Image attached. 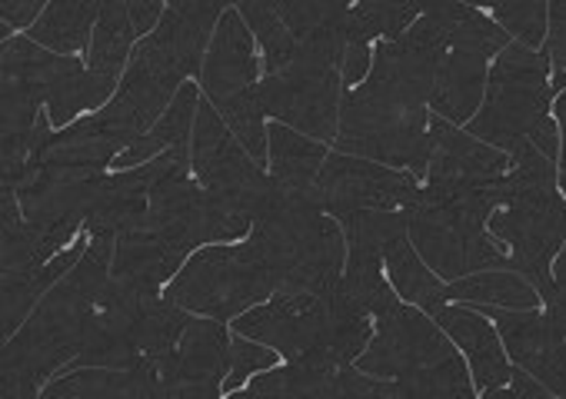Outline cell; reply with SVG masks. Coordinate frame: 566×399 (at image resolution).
Returning <instances> with one entry per match:
<instances>
[{
    "label": "cell",
    "mask_w": 566,
    "mask_h": 399,
    "mask_svg": "<svg viewBox=\"0 0 566 399\" xmlns=\"http://www.w3.org/2000/svg\"><path fill=\"white\" fill-rule=\"evenodd\" d=\"M114 246L117 240L91 237L84 256L44 293L24 326L11 339H4L0 399L41 396L48 379L67 369L87 349L94 306L111 280Z\"/></svg>",
    "instance_id": "6da1fadb"
},
{
    "label": "cell",
    "mask_w": 566,
    "mask_h": 399,
    "mask_svg": "<svg viewBox=\"0 0 566 399\" xmlns=\"http://www.w3.org/2000/svg\"><path fill=\"white\" fill-rule=\"evenodd\" d=\"M250 243L260 253L273 293H331L347 263L344 227L317 203L273 180L253 213Z\"/></svg>",
    "instance_id": "7a4b0ae2"
},
{
    "label": "cell",
    "mask_w": 566,
    "mask_h": 399,
    "mask_svg": "<svg viewBox=\"0 0 566 399\" xmlns=\"http://www.w3.org/2000/svg\"><path fill=\"white\" fill-rule=\"evenodd\" d=\"M467 130L503 150L506 157L523 147H539L549 160H559V124L553 120L549 54L523 41H510L490 67L480 111L467 120Z\"/></svg>",
    "instance_id": "3957f363"
},
{
    "label": "cell",
    "mask_w": 566,
    "mask_h": 399,
    "mask_svg": "<svg viewBox=\"0 0 566 399\" xmlns=\"http://www.w3.org/2000/svg\"><path fill=\"white\" fill-rule=\"evenodd\" d=\"M233 329L273 346L283 359L317 353L354 363L374 339V316L337 283L331 293H273L243 309Z\"/></svg>",
    "instance_id": "277c9868"
},
{
    "label": "cell",
    "mask_w": 566,
    "mask_h": 399,
    "mask_svg": "<svg viewBox=\"0 0 566 399\" xmlns=\"http://www.w3.org/2000/svg\"><path fill=\"white\" fill-rule=\"evenodd\" d=\"M354 366L380 379H397L407 396H476L473 372H467L450 333L413 303H400L377 319V333Z\"/></svg>",
    "instance_id": "5b68a950"
},
{
    "label": "cell",
    "mask_w": 566,
    "mask_h": 399,
    "mask_svg": "<svg viewBox=\"0 0 566 399\" xmlns=\"http://www.w3.org/2000/svg\"><path fill=\"white\" fill-rule=\"evenodd\" d=\"M190 316L160 286H140L111 273L97 296L87 349L67 366H134L174 353Z\"/></svg>",
    "instance_id": "8992f818"
},
{
    "label": "cell",
    "mask_w": 566,
    "mask_h": 399,
    "mask_svg": "<svg viewBox=\"0 0 566 399\" xmlns=\"http://www.w3.org/2000/svg\"><path fill=\"white\" fill-rule=\"evenodd\" d=\"M486 213L467 200L420 187L407 210V230L420 256L443 280H460L476 270L510 266L506 250L486 230Z\"/></svg>",
    "instance_id": "52a82bcc"
},
{
    "label": "cell",
    "mask_w": 566,
    "mask_h": 399,
    "mask_svg": "<svg viewBox=\"0 0 566 399\" xmlns=\"http://www.w3.org/2000/svg\"><path fill=\"white\" fill-rule=\"evenodd\" d=\"M167 296L187 313L237 319L243 309L273 296V283L260 253L247 240L190 253L187 263L177 270L174 283L167 286Z\"/></svg>",
    "instance_id": "ba28073f"
},
{
    "label": "cell",
    "mask_w": 566,
    "mask_h": 399,
    "mask_svg": "<svg viewBox=\"0 0 566 399\" xmlns=\"http://www.w3.org/2000/svg\"><path fill=\"white\" fill-rule=\"evenodd\" d=\"M344 91V67L307 44L256 84L263 114L324 144L337 140Z\"/></svg>",
    "instance_id": "9c48e42d"
},
{
    "label": "cell",
    "mask_w": 566,
    "mask_h": 399,
    "mask_svg": "<svg viewBox=\"0 0 566 399\" xmlns=\"http://www.w3.org/2000/svg\"><path fill=\"white\" fill-rule=\"evenodd\" d=\"M513 38L496 21H490L476 8L463 4V0H453V8H450V48L443 54V64L437 71V84L430 94L433 114H440L453 124H467L483 104L490 61Z\"/></svg>",
    "instance_id": "30bf717a"
},
{
    "label": "cell",
    "mask_w": 566,
    "mask_h": 399,
    "mask_svg": "<svg viewBox=\"0 0 566 399\" xmlns=\"http://www.w3.org/2000/svg\"><path fill=\"white\" fill-rule=\"evenodd\" d=\"M437 193L467 200L480 207L486 217L506 203L510 193V157L470 130H460L453 120L433 114L430 117V160L427 183Z\"/></svg>",
    "instance_id": "8fae6325"
},
{
    "label": "cell",
    "mask_w": 566,
    "mask_h": 399,
    "mask_svg": "<svg viewBox=\"0 0 566 399\" xmlns=\"http://www.w3.org/2000/svg\"><path fill=\"white\" fill-rule=\"evenodd\" d=\"M190 160H193V177L213 197L237 207L250 220L263 203V197L273 190V177L263 174V167L243 150V144L233 137V130L227 127V120L217 114L210 101L197 104Z\"/></svg>",
    "instance_id": "7c38bea8"
},
{
    "label": "cell",
    "mask_w": 566,
    "mask_h": 399,
    "mask_svg": "<svg viewBox=\"0 0 566 399\" xmlns=\"http://www.w3.org/2000/svg\"><path fill=\"white\" fill-rule=\"evenodd\" d=\"M101 174L104 170H77L48 160H31L21 180L14 183L24 220L34 227V233L44 240L51 253L67 250V243L77 233H84L87 207Z\"/></svg>",
    "instance_id": "4fadbf2b"
},
{
    "label": "cell",
    "mask_w": 566,
    "mask_h": 399,
    "mask_svg": "<svg viewBox=\"0 0 566 399\" xmlns=\"http://www.w3.org/2000/svg\"><path fill=\"white\" fill-rule=\"evenodd\" d=\"M4 71H18L38 81L54 127L74 124L81 111L104 107L114 97V91L91 67H84L74 54H57L38 44L34 38L4 41Z\"/></svg>",
    "instance_id": "5bb4252c"
},
{
    "label": "cell",
    "mask_w": 566,
    "mask_h": 399,
    "mask_svg": "<svg viewBox=\"0 0 566 399\" xmlns=\"http://www.w3.org/2000/svg\"><path fill=\"white\" fill-rule=\"evenodd\" d=\"M420 193V180L410 170L387 167L354 154H327L314 197L337 220L354 210H410Z\"/></svg>",
    "instance_id": "9a60e30c"
},
{
    "label": "cell",
    "mask_w": 566,
    "mask_h": 399,
    "mask_svg": "<svg viewBox=\"0 0 566 399\" xmlns=\"http://www.w3.org/2000/svg\"><path fill=\"white\" fill-rule=\"evenodd\" d=\"M496 323L506 356L533 372L553 396L566 399V296L543 300V309L483 306Z\"/></svg>",
    "instance_id": "2e32d148"
},
{
    "label": "cell",
    "mask_w": 566,
    "mask_h": 399,
    "mask_svg": "<svg viewBox=\"0 0 566 399\" xmlns=\"http://www.w3.org/2000/svg\"><path fill=\"white\" fill-rule=\"evenodd\" d=\"M253 396H321V399H403V386L397 379H380L354 363L331 359V356H294L283 366H270L247 382Z\"/></svg>",
    "instance_id": "e0dca14e"
},
{
    "label": "cell",
    "mask_w": 566,
    "mask_h": 399,
    "mask_svg": "<svg viewBox=\"0 0 566 399\" xmlns=\"http://www.w3.org/2000/svg\"><path fill=\"white\" fill-rule=\"evenodd\" d=\"M230 372V336L223 319H190L174 353L160 359L164 399L220 396Z\"/></svg>",
    "instance_id": "ac0fdd59"
},
{
    "label": "cell",
    "mask_w": 566,
    "mask_h": 399,
    "mask_svg": "<svg viewBox=\"0 0 566 399\" xmlns=\"http://www.w3.org/2000/svg\"><path fill=\"white\" fill-rule=\"evenodd\" d=\"M184 84L187 81L180 74L157 64L144 51H134L117 94L97 111V117L130 147L164 117V111L170 107V101L177 97Z\"/></svg>",
    "instance_id": "d6986e66"
},
{
    "label": "cell",
    "mask_w": 566,
    "mask_h": 399,
    "mask_svg": "<svg viewBox=\"0 0 566 399\" xmlns=\"http://www.w3.org/2000/svg\"><path fill=\"white\" fill-rule=\"evenodd\" d=\"M164 170V157H154L140 167L101 174L94 183V197L87 207L84 233L87 237H107L117 240L127 230H134L150 203V187Z\"/></svg>",
    "instance_id": "ffe728a7"
},
{
    "label": "cell",
    "mask_w": 566,
    "mask_h": 399,
    "mask_svg": "<svg viewBox=\"0 0 566 399\" xmlns=\"http://www.w3.org/2000/svg\"><path fill=\"white\" fill-rule=\"evenodd\" d=\"M430 316L450 333V339L470 359L476 392L496 396L510 382L513 366H510V356H506V346H503L500 333L490 326V316H480V313H473L467 306H450V300L433 306Z\"/></svg>",
    "instance_id": "44dd1931"
},
{
    "label": "cell",
    "mask_w": 566,
    "mask_h": 399,
    "mask_svg": "<svg viewBox=\"0 0 566 399\" xmlns=\"http://www.w3.org/2000/svg\"><path fill=\"white\" fill-rule=\"evenodd\" d=\"M256 54H253V31L240 18V11H227L213 31V41L203 57L200 71V91L210 104H220L256 81Z\"/></svg>",
    "instance_id": "7402d4cb"
},
{
    "label": "cell",
    "mask_w": 566,
    "mask_h": 399,
    "mask_svg": "<svg viewBox=\"0 0 566 399\" xmlns=\"http://www.w3.org/2000/svg\"><path fill=\"white\" fill-rule=\"evenodd\" d=\"M44 399H147L164 396L160 359H140L134 366H81L54 379L41 392Z\"/></svg>",
    "instance_id": "603a6c76"
},
{
    "label": "cell",
    "mask_w": 566,
    "mask_h": 399,
    "mask_svg": "<svg viewBox=\"0 0 566 399\" xmlns=\"http://www.w3.org/2000/svg\"><path fill=\"white\" fill-rule=\"evenodd\" d=\"M91 237L81 233V240L67 250H61L51 263L44 266H24V270H4V319H0V329H4V339H11L24 319L31 316V309L44 300V293L84 256Z\"/></svg>",
    "instance_id": "cb8c5ba5"
},
{
    "label": "cell",
    "mask_w": 566,
    "mask_h": 399,
    "mask_svg": "<svg viewBox=\"0 0 566 399\" xmlns=\"http://www.w3.org/2000/svg\"><path fill=\"white\" fill-rule=\"evenodd\" d=\"M124 147L127 144L97 114H91V117L71 124L67 130L51 134L38 147L34 160H48V164H61V167H77V170H107V164H114Z\"/></svg>",
    "instance_id": "d4e9b609"
},
{
    "label": "cell",
    "mask_w": 566,
    "mask_h": 399,
    "mask_svg": "<svg viewBox=\"0 0 566 399\" xmlns=\"http://www.w3.org/2000/svg\"><path fill=\"white\" fill-rule=\"evenodd\" d=\"M266 144H270V177L287 190L314 193L317 174L327 160V144L280 120L266 130Z\"/></svg>",
    "instance_id": "484cf974"
},
{
    "label": "cell",
    "mask_w": 566,
    "mask_h": 399,
    "mask_svg": "<svg viewBox=\"0 0 566 399\" xmlns=\"http://www.w3.org/2000/svg\"><path fill=\"white\" fill-rule=\"evenodd\" d=\"M197 104H200V91L187 81L177 97L170 101V107L164 111V117L144 134L137 137L130 147H124L114 160L117 170H130V167H140L174 147H190L193 140V120H197Z\"/></svg>",
    "instance_id": "4316f807"
},
{
    "label": "cell",
    "mask_w": 566,
    "mask_h": 399,
    "mask_svg": "<svg viewBox=\"0 0 566 399\" xmlns=\"http://www.w3.org/2000/svg\"><path fill=\"white\" fill-rule=\"evenodd\" d=\"M184 263H187L184 253H177L174 246H167L144 227H134L124 237H117L111 273L117 280L140 283V286H164L170 276H177Z\"/></svg>",
    "instance_id": "83f0119b"
},
{
    "label": "cell",
    "mask_w": 566,
    "mask_h": 399,
    "mask_svg": "<svg viewBox=\"0 0 566 399\" xmlns=\"http://www.w3.org/2000/svg\"><path fill=\"white\" fill-rule=\"evenodd\" d=\"M384 270H387V280L394 283V290H397V296L403 303H413V306H420L427 313L433 306L447 303V283L420 256V250L410 240V230L407 233H397L384 246Z\"/></svg>",
    "instance_id": "f1b7e54d"
},
{
    "label": "cell",
    "mask_w": 566,
    "mask_h": 399,
    "mask_svg": "<svg viewBox=\"0 0 566 399\" xmlns=\"http://www.w3.org/2000/svg\"><path fill=\"white\" fill-rule=\"evenodd\" d=\"M447 300L476 303V306H506V309H533L543 303L536 286L510 266L476 270V273H467L460 280H450Z\"/></svg>",
    "instance_id": "f546056e"
},
{
    "label": "cell",
    "mask_w": 566,
    "mask_h": 399,
    "mask_svg": "<svg viewBox=\"0 0 566 399\" xmlns=\"http://www.w3.org/2000/svg\"><path fill=\"white\" fill-rule=\"evenodd\" d=\"M134 21H130V11L124 0H104V11L97 18V28H94V41H91V57H87V67L117 94L120 87V74L130 61V48H134Z\"/></svg>",
    "instance_id": "4dcf8cb0"
},
{
    "label": "cell",
    "mask_w": 566,
    "mask_h": 399,
    "mask_svg": "<svg viewBox=\"0 0 566 399\" xmlns=\"http://www.w3.org/2000/svg\"><path fill=\"white\" fill-rule=\"evenodd\" d=\"M101 11L104 0H51L28 38L57 54H81L87 48V34L97 28Z\"/></svg>",
    "instance_id": "1f68e13d"
},
{
    "label": "cell",
    "mask_w": 566,
    "mask_h": 399,
    "mask_svg": "<svg viewBox=\"0 0 566 399\" xmlns=\"http://www.w3.org/2000/svg\"><path fill=\"white\" fill-rule=\"evenodd\" d=\"M430 0H357L350 11V41L347 48H374L380 41H394L413 28L420 14H427Z\"/></svg>",
    "instance_id": "d6a6232c"
},
{
    "label": "cell",
    "mask_w": 566,
    "mask_h": 399,
    "mask_svg": "<svg viewBox=\"0 0 566 399\" xmlns=\"http://www.w3.org/2000/svg\"><path fill=\"white\" fill-rule=\"evenodd\" d=\"M240 11V18L247 21V28L253 31V38L263 48V71H280L294 54H297V38L291 34V28L283 24V18L276 14L273 0H237L233 4Z\"/></svg>",
    "instance_id": "836d02e7"
},
{
    "label": "cell",
    "mask_w": 566,
    "mask_h": 399,
    "mask_svg": "<svg viewBox=\"0 0 566 399\" xmlns=\"http://www.w3.org/2000/svg\"><path fill=\"white\" fill-rule=\"evenodd\" d=\"M217 114L227 120V127L233 130V137L243 144V150L263 167L270 164V144H266V127H263V104H260V94H256V84L213 104Z\"/></svg>",
    "instance_id": "e575fe53"
},
{
    "label": "cell",
    "mask_w": 566,
    "mask_h": 399,
    "mask_svg": "<svg viewBox=\"0 0 566 399\" xmlns=\"http://www.w3.org/2000/svg\"><path fill=\"white\" fill-rule=\"evenodd\" d=\"M470 8H486L493 21L513 38L530 48H543L546 41V0H463Z\"/></svg>",
    "instance_id": "d590c367"
},
{
    "label": "cell",
    "mask_w": 566,
    "mask_h": 399,
    "mask_svg": "<svg viewBox=\"0 0 566 399\" xmlns=\"http://www.w3.org/2000/svg\"><path fill=\"white\" fill-rule=\"evenodd\" d=\"M276 349L260 343V339H250L243 333L230 336V372L223 379V392H233L240 386H247V379H253L256 372L276 366Z\"/></svg>",
    "instance_id": "8d00e7d4"
},
{
    "label": "cell",
    "mask_w": 566,
    "mask_h": 399,
    "mask_svg": "<svg viewBox=\"0 0 566 399\" xmlns=\"http://www.w3.org/2000/svg\"><path fill=\"white\" fill-rule=\"evenodd\" d=\"M549 54V84L553 91H566V0H546V41Z\"/></svg>",
    "instance_id": "74e56055"
},
{
    "label": "cell",
    "mask_w": 566,
    "mask_h": 399,
    "mask_svg": "<svg viewBox=\"0 0 566 399\" xmlns=\"http://www.w3.org/2000/svg\"><path fill=\"white\" fill-rule=\"evenodd\" d=\"M230 4H237V0H170V11L193 21V24H200V28H207V31H217L223 11Z\"/></svg>",
    "instance_id": "f35d334b"
},
{
    "label": "cell",
    "mask_w": 566,
    "mask_h": 399,
    "mask_svg": "<svg viewBox=\"0 0 566 399\" xmlns=\"http://www.w3.org/2000/svg\"><path fill=\"white\" fill-rule=\"evenodd\" d=\"M124 4L130 11L137 38H147L160 24V18H164V0H124Z\"/></svg>",
    "instance_id": "ab89813d"
},
{
    "label": "cell",
    "mask_w": 566,
    "mask_h": 399,
    "mask_svg": "<svg viewBox=\"0 0 566 399\" xmlns=\"http://www.w3.org/2000/svg\"><path fill=\"white\" fill-rule=\"evenodd\" d=\"M44 0H0V14H4V34L8 28H28L34 24V14L41 11Z\"/></svg>",
    "instance_id": "60d3db41"
},
{
    "label": "cell",
    "mask_w": 566,
    "mask_h": 399,
    "mask_svg": "<svg viewBox=\"0 0 566 399\" xmlns=\"http://www.w3.org/2000/svg\"><path fill=\"white\" fill-rule=\"evenodd\" d=\"M496 396H539V399H543V396H553V392H549L533 372H526V369L516 366L513 376H510V382H506Z\"/></svg>",
    "instance_id": "b9f144b4"
},
{
    "label": "cell",
    "mask_w": 566,
    "mask_h": 399,
    "mask_svg": "<svg viewBox=\"0 0 566 399\" xmlns=\"http://www.w3.org/2000/svg\"><path fill=\"white\" fill-rule=\"evenodd\" d=\"M553 283H556V293L566 296V243H563V250L553 260Z\"/></svg>",
    "instance_id": "7bdbcfd3"
},
{
    "label": "cell",
    "mask_w": 566,
    "mask_h": 399,
    "mask_svg": "<svg viewBox=\"0 0 566 399\" xmlns=\"http://www.w3.org/2000/svg\"><path fill=\"white\" fill-rule=\"evenodd\" d=\"M556 183H559V190H563V197H566V144L559 147V160H556Z\"/></svg>",
    "instance_id": "ee69618b"
},
{
    "label": "cell",
    "mask_w": 566,
    "mask_h": 399,
    "mask_svg": "<svg viewBox=\"0 0 566 399\" xmlns=\"http://www.w3.org/2000/svg\"><path fill=\"white\" fill-rule=\"evenodd\" d=\"M553 114H556V124H559V134L566 137V91L559 94V101L553 104Z\"/></svg>",
    "instance_id": "f6af8a7d"
}]
</instances>
